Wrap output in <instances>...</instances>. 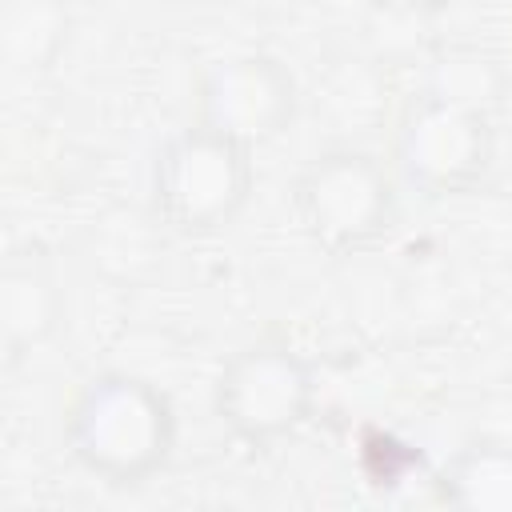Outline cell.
<instances>
[{"label":"cell","mask_w":512,"mask_h":512,"mask_svg":"<svg viewBox=\"0 0 512 512\" xmlns=\"http://www.w3.org/2000/svg\"><path fill=\"white\" fill-rule=\"evenodd\" d=\"M72 456L108 484H140L160 472L176 448V412L168 396L128 372H104L80 388L68 408Z\"/></svg>","instance_id":"cell-1"},{"label":"cell","mask_w":512,"mask_h":512,"mask_svg":"<svg viewBox=\"0 0 512 512\" xmlns=\"http://www.w3.org/2000/svg\"><path fill=\"white\" fill-rule=\"evenodd\" d=\"M252 192V148L200 120L168 136L152 160V204L176 232L224 228Z\"/></svg>","instance_id":"cell-2"},{"label":"cell","mask_w":512,"mask_h":512,"mask_svg":"<svg viewBox=\"0 0 512 512\" xmlns=\"http://www.w3.org/2000/svg\"><path fill=\"white\" fill-rule=\"evenodd\" d=\"M292 208L312 244L348 256L380 240L392 224V180L376 156L332 148L304 164L292 188Z\"/></svg>","instance_id":"cell-3"},{"label":"cell","mask_w":512,"mask_h":512,"mask_svg":"<svg viewBox=\"0 0 512 512\" xmlns=\"http://www.w3.org/2000/svg\"><path fill=\"white\" fill-rule=\"evenodd\" d=\"M212 404L232 436L272 444L292 436L312 416L316 376L284 344H248L220 368Z\"/></svg>","instance_id":"cell-4"},{"label":"cell","mask_w":512,"mask_h":512,"mask_svg":"<svg viewBox=\"0 0 512 512\" xmlns=\"http://www.w3.org/2000/svg\"><path fill=\"white\" fill-rule=\"evenodd\" d=\"M492 164V124L484 112L420 96L396 132V168L424 196L472 192Z\"/></svg>","instance_id":"cell-5"},{"label":"cell","mask_w":512,"mask_h":512,"mask_svg":"<svg viewBox=\"0 0 512 512\" xmlns=\"http://www.w3.org/2000/svg\"><path fill=\"white\" fill-rule=\"evenodd\" d=\"M292 116L296 80L280 60L264 52L212 60L200 76V124L244 148L276 140L292 124Z\"/></svg>","instance_id":"cell-6"},{"label":"cell","mask_w":512,"mask_h":512,"mask_svg":"<svg viewBox=\"0 0 512 512\" xmlns=\"http://www.w3.org/2000/svg\"><path fill=\"white\" fill-rule=\"evenodd\" d=\"M436 492L460 512H512V440H468L440 468Z\"/></svg>","instance_id":"cell-7"},{"label":"cell","mask_w":512,"mask_h":512,"mask_svg":"<svg viewBox=\"0 0 512 512\" xmlns=\"http://www.w3.org/2000/svg\"><path fill=\"white\" fill-rule=\"evenodd\" d=\"M60 320V288L44 260H8L0 276V336L8 356L40 344Z\"/></svg>","instance_id":"cell-8"},{"label":"cell","mask_w":512,"mask_h":512,"mask_svg":"<svg viewBox=\"0 0 512 512\" xmlns=\"http://www.w3.org/2000/svg\"><path fill=\"white\" fill-rule=\"evenodd\" d=\"M424 96H436L444 104H460V108L488 116L504 96V72L488 52L452 44L428 64Z\"/></svg>","instance_id":"cell-9"},{"label":"cell","mask_w":512,"mask_h":512,"mask_svg":"<svg viewBox=\"0 0 512 512\" xmlns=\"http://www.w3.org/2000/svg\"><path fill=\"white\" fill-rule=\"evenodd\" d=\"M68 36V12L60 0H8L4 52L16 68H44Z\"/></svg>","instance_id":"cell-10"},{"label":"cell","mask_w":512,"mask_h":512,"mask_svg":"<svg viewBox=\"0 0 512 512\" xmlns=\"http://www.w3.org/2000/svg\"><path fill=\"white\" fill-rule=\"evenodd\" d=\"M380 8H396V12H436L452 0H376Z\"/></svg>","instance_id":"cell-11"}]
</instances>
